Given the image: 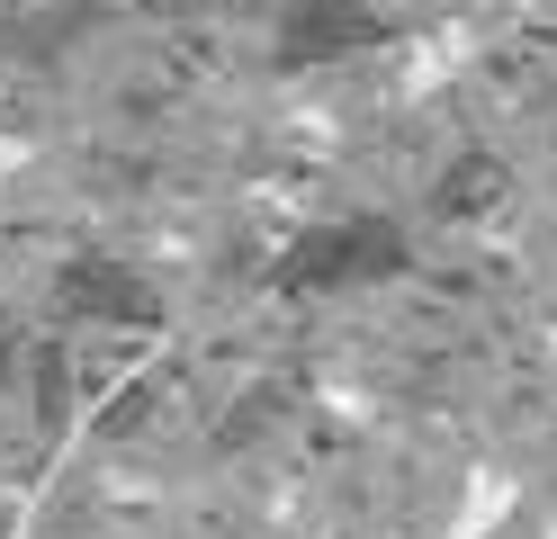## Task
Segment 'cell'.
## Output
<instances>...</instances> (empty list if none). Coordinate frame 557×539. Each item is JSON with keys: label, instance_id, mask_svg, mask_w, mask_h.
<instances>
[{"label": "cell", "instance_id": "cell-1", "mask_svg": "<svg viewBox=\"0 0 557 539\" xmlns=\"http://www.w3.org/2000/svg\"><path fill=\"white\" fill-rule=\"evenodd\" d=\"M413 261V234L396 225L387 207H351V216H324L306 225L297 243H278L270 287L278 297H351V287H377Z\"/></svg>", "mask_w": 557, "mask_h": 539}, {"label": "cell", "instance_id": "cell-2", "mask_svg": "<svg viewBox=\"0 0 557 539\" xmlns=\"http://www.w3.org/2000/svg\"><path fill=\"white\" fill-rule=\"evenodd\" d=\"M54 315L63 323H109V333H145V323H162V287L126 252H73L54 270Z\"/></svg>", "mask_w": 557, "mask_h": 539}, {"label": "cell", "instance_id": "cell-3", "mask_svg": "<svg viewBox=\"0 0 557 539\" xmlns=\"http://www.w3.org/2000/svg\"><path fill=\"white\" fill-rule=\"evenodd\" d=\"M387 36V19H377V0H288L278 10V63L288 72H315V63H342Z\"/></svg>", "mask_w": 557, "mask_h": 539}, {"label": "cell", "instance_id": "cell-4", "mask_svg": "<svg viewBox=\"0 0 557 539\" xmlns=\"http://www.w3.org/2000/svg\"><path fill=\"white\" fill-rule=\"evenodd\" d=\"M18 359H27V351H18L10 333H0V378H10V369H18Z\"/></svg>", "mask_w": 557, "mask_h": 539}, {"label": "cell", "instance_id": "cell-5", "mask_svg": "<svg viewBox=\"0 0 557 539\" xmlns=\"http://www.w3.org/2000/svg\"><path fill=\"white\" fill-rule=\"evenodd\" d=\"M0 539H10V522H0Z\"/></svg>", "mask_w": 557, "mask_h": 539}]
</instances>
